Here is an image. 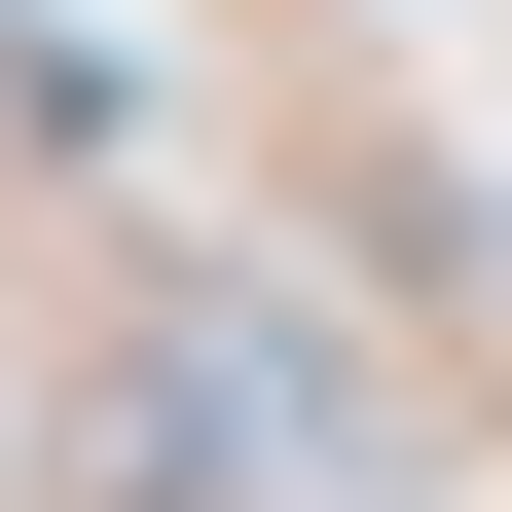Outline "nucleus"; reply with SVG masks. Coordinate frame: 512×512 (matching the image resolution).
Returning <instances> with one entry per match:
<instances>
[{"mask_svg":"<svg viewBox=\"0 0 512 512\" xmlns=\"http://www.w3.org/2000/svg\"><path fill=\"white\" fill-rule=\"evenodd\" d=\"M256 439H330V366H256V330H110L74 403H37V512H256Z\"/></svg>","mask_w":512,"mask_h":512,"instance_id":"obj_1","label":"nucleus"},{"mask_svg":"<svg viewBox=\"0 0 512 512\" xmlns=\"http://www.w3.org/2000/svg\"><path fill=\"white\" fill-rule=\"evenodd\" d=\"M0 439H37V403H0Z\"/></svg>","mask_w":512,"mask_h":512,"instance_id":"obj_2","label":"nucleus"}]
</instances>
